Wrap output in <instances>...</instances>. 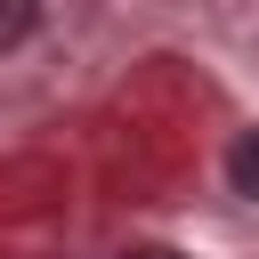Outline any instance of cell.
Returning <instances> with one entry per match:
<instances>
[{"instance_id":"1","label":"cell","mask_w":259,"mask_h":259,"mask_svg":"<svg viewBox=\"0 0 259 259\" xmlns=\"http://www.w3.org/2000/svg\"><path fill=\"white\" fill-rule=\"evenodd\" d=\"M227 178H235V194H251V202H259V130H243V138H235Z\"/></svg>"},{"instance_id":"2","label":"cell","mask_w":259,"mask_h":259,"mask_svg":"<svg viewBox=\"0 0 259 259\" xmlns=\"http://www.w3.org/2000/svg\"><path fill=\"white\" fill-rule=\"evenodd\" d=\"M32 24H40V0H0V49H16Z\"/></svg>"},{"instance_id":"3","label":"cell","mask_w":259,"mask_h":259,"mask_svg":"<svg viewBox=\"0 0 259 259\" xmlns=\"http://www.w3.org/2000/svg\"><path fill=\"white\" fill-rule=\"evenodd\" d=\"M121 259H178V251H121Z\"/></svg>"}]
</instances>
